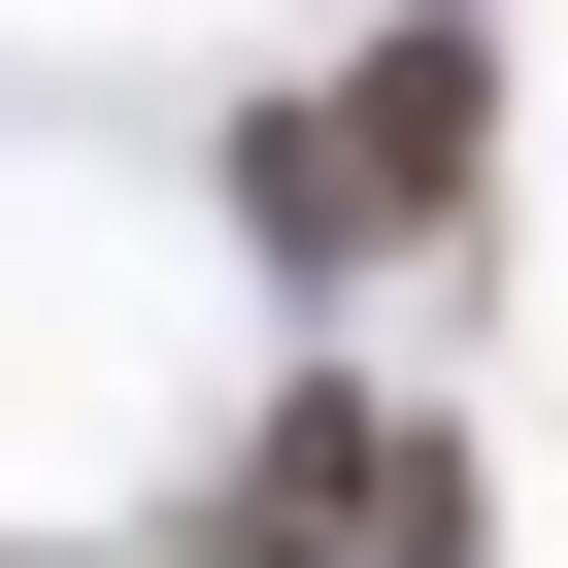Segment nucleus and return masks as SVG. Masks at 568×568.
<instances>
[{
    "label": "nucleus",
    "mask_w": 568,
    "mask_h": 568,
    "mask_svg": "<svg viewBox=\"0 0 568 568\" xmlns=\"http://www.w3.org/2000/svg\"><path fill=\"white\" fill-rule=\"evenodd\" d=\"M234 234L302 267V302H368V267L501 234V34H468V0H402L368 68H302V101H234Z\"/></svg>",
    "instance_id": "f257e3e1"
},
{
    "label": "nucleus",
    "mask_w": 568,
    "mask_h": 568,
    "mask_svg": "<svg viewBox=\"0 0 568 568\" xmlns=\"http://www.w3.org/2000/svg\"><path fill=\"white\" fill-rule=\"evenodd\" d=\"M501 501H468V435L402 402V368H267L234 402V468H201V568H468Z\"/></svg>",
    "instance_id": "f03ea898"
}]
</instances>
